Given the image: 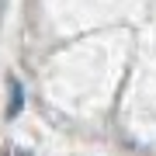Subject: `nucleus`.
<instances>
[{
  "instance_id": "f257e3e1",
  "label": "nucleus",
  "mask_w": 156,
  "mask_h": 156,
  "mask_svg": "<svg viewBox=\"0 0 156 156\" xmlns=\"http://www.w3.org/2000/svg\"><path fill=\"white\" fill-rule=\"evenodd\" d=\"M21 111V83L17 80H11V118Z\"/></svg>"
}]
</instances>
